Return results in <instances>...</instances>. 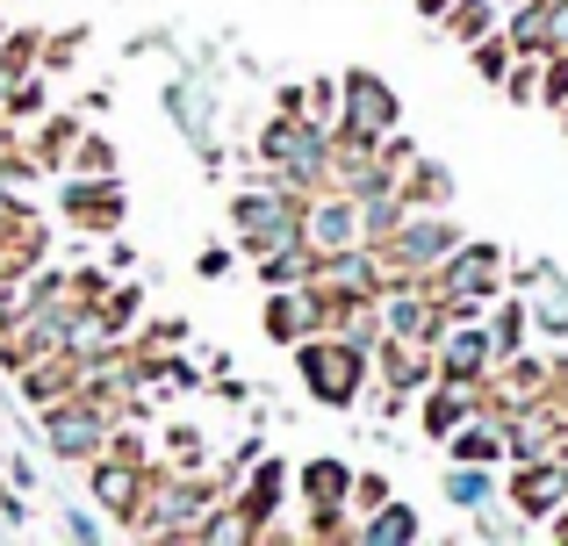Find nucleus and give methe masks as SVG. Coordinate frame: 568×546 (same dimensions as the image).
<instances>
[{
    "instance_id": "1",
    "label": "nucleus",
    "mask_w": 568,
    "mask_h": 546,
    "mask_svg": "<svg viewBox=\"0 0 568 546\" xmlns=\"http://www.w3.org/2000/svg\"><path fill=\"white\" fill-rule=\"evenodd\" d=\"M260 158H266V173H274L281 187L317 195V187H324V166H332V130L310 123V115H295V109H281L274 123L260 130Z\"/></svg>"
},
{
    "instance_id": "2",
    "label": "nucleus",
    "mask_w": 568,
    "mask_h": 546,
    "mask_svg": "<svg viewBox=\"0 0 568 546\" xmlns=\"http://www.w3.org/2000/svg\"><path fill=\"white\" fill-rule=\"evenodd\" d=\"M295 374L324 410H353L367 389V346H353L346 331H310L295 338Z\"/></svg>"
},
{
    "instance_id": "3",
    "label": "nucleus",
    "mask_w": 568,
    "mask_h": 546,
    "mask_svg": "<svg viewBox=\"0 0 568 546\" xmlns=\"http://www.w3.org/2000/svg\"><path fill=\"white\" fill-rule=\"evenodd\" d=\"M303 202H310V195L281 187L274 173H266V187L231 195V230H237V245H245L252 259H260V253H281V245H303Z\"/></svg>"
},
{
    "instance_id": "4",
    "label": "nucleus",
    "mask_w": 568,
    "mask_h": 546,
    "mask_svg": "<svg viewBox=\"0 0 568 546\" xmlns=\"http://www.w3.org/2000/svg\"><path fill=\"white\" fill-rule=\"evenodd\" d=\"M460 245V230L446 224L439 209H403V224L382 238V259H388V280H432L439 259Z\"/></svg>"
},
{
    "instance_id": "5",
    "label": "nucleus",
    "mask_w": 568,
    "mask_h": 546,
    "mask_svg": "<svg viewBox=\"0 0 568 546\" xmlns=\"http://www.w3.org/2000/svg\"><path fill=\"white\" fill-rule=\"evenodd\" d=\"M504 267H511V259H504L497 245H483V238H460L454 253L439 259L432 288H439L446 302H497V288H504Z\"/></svg>"
},
{
    "instance_id": "6",
    "label": "nucleus",
    "mask_w": 568,
    "mask_h": 546,
    "mask_svg": "<svg viewBox=\"0 0 568 546\" xmlns=\"http://www.w3.org/2000/svg\"><path fill=\"white\" fill-rule=\"evenodd\" d=\"M109 410L94 403V395L65 389V403H43V439H51L65 461H94V453H109Z\"/></svg>"
},
{
    "instance_id": "7",
    "label": "nucleus",
    "mask_w": 568,
    "mask_h": 546,
    "mask_svg": "<svg viewBox=\"0 0 568 546\" xmlns=\"http://www.w3.org/2000/svg\"><path fill=\"white\" fill-rule=\"evenodd\" d=\"M396 123H403V101H396V86H388L382 72H346V80H338V130L382 144Z\"/></svg>"
},
{
    "instance_id": "8",
    "label": "nucleus",
    "mask_w": 568,
    "mask_h": 546,
    "mask_svg": "<svg viewBox=\"0 0 568 546\" xmlns=\"http://www.w3.org/2000/svg\"><path fill=\"white\" fill-rule=\"evenodd\" d=\"M303 245H310V253H346V245H367L361 195H346V187H324V195H310V202H303Z\"/></svg>"
},
{
    "instance_id": "9",
    "label": "nucleus",
    "mask_w": 568,
    "mask_h": 546,
    "mask_svg": "<svg viewBox=\"0 0 568 546\" xmlns=\"http://www.w3.org/2000/svg\"><path fill=\"white\" fill-rule=\"evenodd\" d=\"M432 360H439V381H468V389H483V381L497 374V346H489V323H475V317L446 323V331L432 338Z\"/></svg>"
},
{
    "instance_id": "10",
    "label": "nucleus",
    "mask_w": 568,
    "mask_h": 546,
    "mask_svg": "<svg viewBox=\"0 0 568 546\" xmlns=\"http://www.w3.org/2000/svg\"><path fill=\"white\" fill-rule=\"evenodd\" d=\"M310 331H332V295L317 280H295V288H266V338L295 346Z\"/></svg>"
},
{
    "instance_id": "11",
    "label": "nucleus",
    "mask_w": 568,
    "mask_h": 546,
    "mask_svg": "<svg viewBox=\"0 0 568 546\" xmlns=\"http://www.w3.org/2000/svg\"><path fill=\"white\" fill-rule=\"evenodd\" d=\"M511 504L526 511V518H555V525H568V453H532V461H518Z\"/></svg>"
},
{
    "instance_id": "12",
    "label": "nucleus",
    "mask_w": 568,
    "mask_h": 546,
    "mask_svg": "<svg viewBox=\"0 0 568 546\" xmlns=\"http://www.w3.org/2000/svg\"><path fill=\"white\" fill-rule=\"evenodd\" d=\"M209 504H216V490H209L202 475H187V482H152V496H144V511H138V525L144 533H194V525L209 518Z\"/></svg>"
},
{
    "instance_id": "13",
    "label": "nucleus",
    "mask_w": 568,
    "mask_h": 546,
    "mask_svg": "<svg viewBox=\"0 0 568 546\" xmlns=\"http://www.w3.org/2000/svg\"><path fill=\"white\" fill-rule=\"evenodd\" d=\"M295 490H303V504L317 511V539H332L338 511H353V467L338 461V453H317V461L295 467Z\"/></svg>"
},
{
    "instance_id": "14",
    "label": "nucleus",
    "mask_w": 568,
    "mask_h": 546,
    "mask_svg": "<svg viewBox=\"0 0 568 546\" xmlns=\"http://www.w3.org/2000/svg\"><path fill=\"white\" fill-rule=\"evenodd\" d=\"M144 496H152V475H144V453H94V504L115 511V525H138Z\"/></svg>"
},
{
    "instance_id": "15",
    "label": "nucleus",
    "mask_w": 568,
    "mask_h": 546,
    "mask_svg": "<svg viewBox=\"0 0 568 546\" xmlns=\"http://www.w3.org/2000/svg\"><path fill=\"white\" fill-rule=\"evenodd\" d=\"M58 209L80 230H109V224H123V181H115V173H72Z\"/></svg>"
},
{
    "instance_id": "16",
    "label": "nucleus",
    "mask_w": 568,
    "mask_h": 546,
    "mask_svg": "<svg viewBox=\"0 0 568 546\" xmlns=\"http://www.w3.org/2000/svg\"><path fill=\"white\" fill-rule=\"evenodd\" d=\"M166 115L181 123V137L194 144V152H202L209 166H216V101H209V86L194 80V72H187V80H173V86H166Z\"/></svg>"
},
{
    "instance_id": "17",
    "label": "nucleus",
    "mask_w": 568,
    "mask_h": 546,
    "mask_svg": "<svg viewBox=\"0 0 568 546\" xmlns=\"http://www.w3.org/2000/svg\"><path fill=\"white\" fill-rule=\"evenodd\" d=\"M561 8L568 0H518L511 8V51L518 58H547V51H561Z\"/></svg>"
},
{
    "instance_id": "18",
    "label": "nucleus",
    "mask_w": 568,
    "mask_h": 546,
    "mask_svg": "<svg viewBox=\"0 0 568 546\" xmlns=\"http://www.w3.org/2000/svg\"><path fill=\"white\" fill-rule=\"evenodd\" d=\"M518 288L532 295L526 309H532V323H540V338H568V274L547 267V259H532Z\"/></svg>"
},
{
    "instance_id": "19",
    "label": "nucleus",
    "mask_w": 568,
    "mask_h": 546,
    "mask_svg": "<svg viewBox=\"0 0 568 546\" xmlns=\"http://www.w3.org/2000/svg\"><path fill=\"white\" fill-rule=\"evenodd\" d=\"M446 461H483V467L511 461V432H504V410H497V418H483V410H475V418L460 424L454 439H446Z\"/></svg>"
},
{
    "instance_id": "20",
    "label": "nucleus",
    "mask_w": 568,
    "mask_h": 546,
    "mask_svg": "<svg viewBox=\"0 0 568 546\" xmlns=\"http://www.w3.org/2000/svg\"><path fill=\"white\" fill-rule=\"evenodd\" d=\"M475 410H483V395H475L468 381H432V395L417 403V418H425V432H432V439H454L460 424L475 418Z\"/></svg>"
},
{
    "instance_id": "21",
    "label": "nucleus",
    "mask_w": 568,
    "mask_h": 546,
    "mask_svg": "<svg viewBox=\"0 0 568 546\" xmlns=\"http://www.w3.org/2000/svg\"><path fill=\"white\" fill-rule=\"evenodd\" d=\"M281 490H288V467L260 461V467H252V482L237 490V511H245L252 525H266V518H274V504H281Z\"/></svg>"
},
{
    "instance_id": "22",
    "label": "nucleus",
    "mask_w": 568,
    "mask_h": 546,
    "mask_svg": "<svg viewBox=\"0 0 568 546\" xmlns=\"http://www.w3.org/2000/svg\"><path fill=\"white\" fill-rule=\"evenodd\" d=\"M446 504H460V511L497 504V475H489L483 461H454V467H446Z\"/></svg>"
},
{
    "instance_id": "23",
    "label": "nucleus",
    "mask_w": 568,
    "mask_h": 546,
    "mask_svg": "<svg viewBox=\"0 0 568 546\" xmlns=\"http://www.w3.org/2000/svg\"><path fill=\"white\" fill-rule=\"evenodd\" d=\"M410 539H417V511L396 504V496H388V504H375V518L361 525V546H410Z\"/></svg>"
},
{
    "instance_id": "24",
    "label": "nucleus",
    "mask_w": 568,
    "mask_h": 546,
    "mask_svg": "<svg viewBox=\"0 0 568 546\" xmlns=\"http://www.w3.org/2000/svg\"><path fill=\"white\" fill-rule=\"evenodd\" d=\"M526 331H532V309H526V295H504V302H497V323H489V346H497V360L526 352Z\"/></svg>"
},
{
    "instance_id": "25",
    "label": "nucleus",
    "mask_w": 568,
    "mask_h": 546,
    "mask_svg": "<svg viewBox=\"0 0 568 546\" xmlns=\"http://www.w3.org/2000/svg\"><path fill=\"white\" fill-rule=\"evenodd\" d=\"M310 267H317V253H310V245L260 253V280H266V288H295V280H310Z\"/></svg>"
},
{
    "instance_id": "26",
    "label": "nucleus",
    "mask_w": 568,
    "mask_h": 546,
    "mask_svg": "<svg viewBox=\"0 0 568 546\" xmlns=\"http://www.w3.org/2000/svg\"><path fill=\"white\" fill-rule=\"evenodd\" d=\"M446 29H454L460 43H483L489 29H497V0H454V8H446Z\"/></svg>"
},
{
    "instance_id": "27",
    "label": "nucleus",
    "mask_w": 568,
    "mask_h": 546,
    "mask_svg": "<svg viewBox=\"0 0 568 546\" xmlns=\"http://www.w3.org/2000/svg\"><path fill=\"white\" fill-rule=\"evenodd\" d=\"M468 51H475V72H483V80H497V86H504V72L518 65V51H511V37H504V29H489V37L468 43Z\"/></svg>"
},
{
    "instance_id": "28",
    "label": "nucleus",
    "mask_w": 568,
    "mask_h": 546,
    "mask_svg": "<svg viewBox=\"0 0 568 546\" xmlns=\"http://www.w3.org/2000/svg\"><path fill=\"white\" fill-rule=\"evenodd\" d=\"M260 525L245 518V511H216V518H202L194 525V539H216V546H231V539H252Z\"/></svg>"
},
{
    "instance_id": "29",
    "label": "nucleus",
    "mask_w": 568,
    "mask_h": 546,
    "mask_svg": "<svg viewBox=\"0 0 568 546\" xmlns=\"http://www.w3.org/2000/svg\"><path fill=\"white\" fill-rule=\"evenodd\" d=\"M568 101V51H547L540 58V109H561Z\"/></svg>"
},
{
    "instance_id": "30",
    "label": "nucleus",
    "mask_w": 568,
    "mask_h": 546,
    "mask_svg": "<svg viewBox=\"0 0 568 546\" xmlns=\"http://www.w3.org/2000/svg\"><path fill=\"white\" fill-rule=\"evenodd\" d=\"M166 461L194 475V467H202V432H181V424H173V432H166Z\"/></svg>"
},
{
    "instance_id": "31",
    "label": "nucleus",
    "mask_w": 568,
    "mask_h": 546,
    "mask_svg": "<svg viewBox=\"0 0 568 546\" xmlns=\"http://www.w3.org/2000/svg\"><path fill=\"white\" fill-rule=\"evenodd\" d=\"M80 173H115V152H109L101 137H87V144H80Z\"/></svg>"
},
{
    "instance_id": "32",
    "label": "nucleus",
    "mask_w": 568,
    "mask_h": 546,
    "mask_svg": "<svg viewBox=\"0 0 568 546\" xmlns=\"http://www.w3.org/2000/svg\"><path fill=\"white\" fill-rule=\"evenodd\" d=\"M353 496L375 511V504H388V482H382V475H353Z\"/></svg>"
},
{
    "instance_id": "33",
    "label": "nucleus",
    "mask_w": 568,
    "mask_h": 546,
    "mask_svg": "<svg viewBox=\"0 0 568 546\" xmlns=\"http://www.w3.org/2000/svg\"><path fill=\"white\" fill-rule=\"evenodd\" d=\"M446 8H454V0H417V14H425V22H446Z\"/></svg>"
},
{
    "instance_id": "34",
    "label": "nucleus",
    "mask_w": 568,
    "mask_h": 546,
    "mask_svg": "<svg viewBox=\"0 0 568 546\" xmlns=\"http://www.w3.org/2000/svg\"><path fill=\"white\" fill-rule=\"evenodd\" d=\"M561 51H568V8H561Z\"/></svg>"
},
{
    "instance_id": "35",
    "label": "nucleus",
    "mask_w": 568,
    "mask_h": 546,
    "mask_svg": "<svg viewBox=\"0 0 568 546\" xmlns=\"http://www.w3.org/2000/svg\"><path fill=\"white\" fill-rule=\"evenodd\" d=\"M561 123H568V101H561Z\"/></svg>"
},
{
    "instance_id": "36",
    "label": "nucleus",
    "mask_w": 568,
    "mask_h": 546,
    "mask_svg": "<svg viewBox=\"0 0 568 546\" xmlns=\"http://www.w3.org/2000/svg\"><path fill=\"white\" fill-rule=\"evenodd\" d=\"M555 533H561V539H568V525H555Z\"/></svg>"
}]
</instances>
